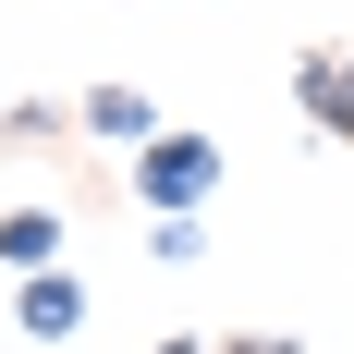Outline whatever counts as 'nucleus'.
<instances>
[{"instance_id": "obj_1", "label": "nucleus", "mask_w": 354, "mask_h": 354, "mask_svg": "<svg viewBox=\"0 0 354 354\" xmlns=\"http://www.w3.org/2000/svg\"><path fill=\"white\" fill-rule=\"evenodd\" d=\"M220 171H232V159H220V135H147L135 159H122V196H135L147 220H208V196H220Z\"/></svg>"}, {"instance_id": "obj_2", "label": "nucleus", "mask_w": 354, "mask_h": 354, "mask_svg": "<svg viewBox=\"0 0 354 354\" xmlns=\"http://www.w3.org/2000/svg\"><path fill=\"white\" fill-rule=\"evenodd\" d=\"M73 135H98V147H122V159H135V147L171 135V122H159V98H147V86H122V73H110V86H86V98H73Z\"/></svg>"}, {"instance_id": "obj_3", "label": "nucleus", "mask_w": 354, "mask_h": 354, "mask_svg": "<svg viewBox=\"0 0 354 354\" xmlns=\"http://www.w3.org/2000/svg\"><path fill=\"white\" fill-rule=\"evenodd\" d=\"M12 330H25L37 354H49V342H73V330H86V281H73V269H37V281H12Z\"/></svg>"}, {"instance_id": "obj_4", "label": "nucleus", "mask_w": 354, "mask_h": 354, "mask_svg": "<svg viewBox=\"0 0 354 354\" xmlns=\"http://www.w3.org/2000/svg\"><path fill=\"white\" fill-rule=\"evenodd\" d=\"M293 110H306V135H354V62L306 49V62H293Z\"/></svg>"}, {"instance_id": "obj_5", "label": "nucleus", "mask_w": 354, "mask_h": 354, "mask_svg": "<svg viewBox=\"0 0 354 354\" xmlns=\"http://www.w3.org/2000/svg\"><path fill=\"white\" fill-rule=\"evenodd\" d=\"M0 269H12V281H37V269H62V208H0Z\"/></svg>"}, {"instance_id": "obj_6", "label": "nucleus", "mask_w": 354, "mask_h": 354, "mask_svg": "<svg viewBox=\"0 0 354 354\" xmlns=\"http://www.w3.org/2000/svg\"><path fill=\"white\" fill-rule=\"evenodd\" d=\"M0 147H12V159H37V147H73V110H62V98H12V110H0Z\"/></svg>"}, {"instance_id": "obj_7", "label": "nucleus", "mask_w": 354, "mask_h": 354, "mask_svg": "<svg viewBox=\"0 0 354 354\" xmlns=\"http://www.w3.org/2000/svg\"><path fill=\"white\" fill-rule=\"evenodd\" d=\"M147 257H159V269H196V257H208V220H147Z\"/></svg>"}, {"instance_id": "obj_8", "label": "nucleus", "mask_w": 354, "mask_h": 354, "mask_svg": "<svg viewBox=\"0 0 354 354\" xmlns=\"http://www.w3.org/2000/svg\"><path fill=\"white\" fill-rule=\"evenodd\" d=\"M220 354H306L293 330H220Z\"/></svg>"}, {"instance_id": "obj_9", "label": "nucleus", "mask_w": 354, "mask_h": 354, "mask_svg": "<svg viewBox=\"0 0 354 354\" xmlns=\"http://www.w3.org/2000/svg\"><path fill=\"white\" fill-rule=\"evenodd\" d=\"M147 354H208V330H159V342H147Z\"/></svg>"}]
</instances>
